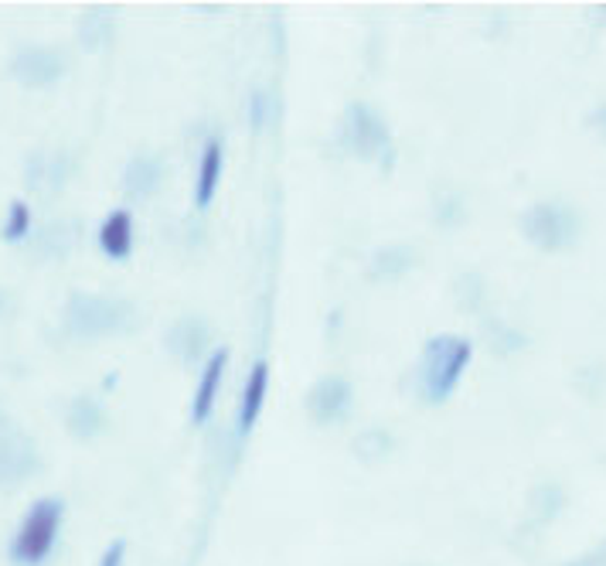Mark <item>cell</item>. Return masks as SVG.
Returning a JSON list of instances; mask_svg holds the SVG:
<instances>
[{"label": "cell", "instance_id": "cell-1", "mask_svg": "<svg viewBox=\"0 0 606 566\" xmlns=\"http://www.w3.org/2000/svg\"><path fill=\"white\" fill-rule=\"evenodd\" d=\"M473 359V344L460 335H436L426 341L420 362V383L430 403L450 399Z\"/></svg>", "mask_w": 606, "mask_h": 566}, {"label": "cell", "instance_id": "cell-2", "mask_svg": "<svg viewBox=\"0 0 606 566\" xmlns=\"http://www.w3.org/2000/svg\"><path fill=\"white\" fill-rule=\"evenodd\" d=\"M61 512H66V509H61L58 498H42V501H35V506L27 509L24 522L18 525V532H14L11 556H14L18 563H24V566H38V563L52 553V546H55V540H58Z\"/></svg>", "mask_w": 606, "mask_h": 566}, {"label": "cell", "instance_id": "cell-3", "mask_svg": "<svg viewBox=\"0 0 606 566\" xmlns=\"http://www.w3.org/2000/svg\"><path fill=\"white\" fill-rule=\"evenodd\" d=\"M522 229L541 249H562V246H569L572 239H576V233H580V215L572 212L569 205L541 202V205H531L522 215Z\"/></svg>", "mask_w": 606, "mask_h": 566}, {"label": "cell", "instance_id": "cell-4", "mask_svg": "<svg viewBox=\"0 0 606 566\" xmlns=\"http://www.w3.org/2000/svg\"><path fill=\"white\" fill-rule=\"evenodd\" d=\"M351 406V386L344 380H338V375H331V380H321L310 396H307V410L317 423H334L347 414Z\"/></svg>", "mask_w": 606, "mask_h": 566}, {"label": "cell", "instance_id": "cell-5", "mask_svg": "<svg viewBox=\"0 0 606 566\" xmlns=\"http://www.w3.org/2000/svg\"><path fill=\"white\" fill-rule=\"evenodd\" d=\"M226 362H229V349H215L202 369V380L195 386V399H191V420L195 423H205L211 417V406H215V396H218V386H221V375H226Z\"/></svg>", "mask_w": 606, "mask_h": 566}, {"label": "cell", "instance_id": "cell-6", "mask_svg": "<svg viewBox=\"0 0 606 566\" xmlns=\"http://www.w3.org/2000/svg\"><path fill=\"white\" fill-rule=\"evenodd\" d=\"M266 389H270V365L256 362L245 375V389H242V403H239V437H249L252 427H256L263 403H266Z\"/></svg>", "mask_w": 606, "mask_h": 566}, {"label": "cell", "instance_id": "cell-7", "mask_svg": "<svg viewBox=\"0 0 606 566\" xmlns=\"http://www.w3.org/2000/svg\"><path fill=\"white\" fill-rule=\"evenodd\" d=\"M100 246L110 260H126L134 249V218L126 208H116L106 215V223L100 226Z\"/></svg>", "mask_w": 606, "mask_h": 566}, {"label": "cell", "instance_id": "cell-8", "mask_svg": "<svg viewBox=\"0 0 606 566\" xmlns=\"http://www.w3.org/2000/svg\"><path fill=\"white\" fill-rule=\"evenodd\" d=\"M221 181V140H208L202 150V165H198V178H195V205L208 208Z\"/></svg>", "mask_w": 606, "mask_h": 566}, {"label": "cell", "instance_id": "cell-9", "mask_svg": "<svg viewBox=\"0 0 606 566\" xmlns=\"http://www.w3.org/2000/svg\"><path fill=\"white\" fill-rule=\"evenodd\" d=\"M31 233V208L24 202H14L11 212H8V223H4V239L8 242H18Z\"/></svg>", "mask_w": 606, "mask_h": 566}, {"label": "cell", "instance_id": "cell-10", "mask_svg": "<svg viewBox=\"0 0 606 566\" xmlns=\"http://www.w3.org/2000/svg\"><path fill=\"white\" fill-rule=\"evenodd\" d=\"M123 559H126V543H123V540H116V543L103 553L100 566H123Z\"/></svg>", "mask_w": 606, "mask_h": 566}, {"label": "cell", "instance_id": "cell-11", "mask_svg": "<svg viewBox=\"0 0 606 566\" xmlns=\"http://www.w3.org/2000/svg\"><path fill=\"white\" fill-rule=\"evenodd\" d=\"M576 566H606V546H599L593 556H586V559H580Z\"/></svg>", "mask_w": 606, "mask_h": 566}]
</instances>
